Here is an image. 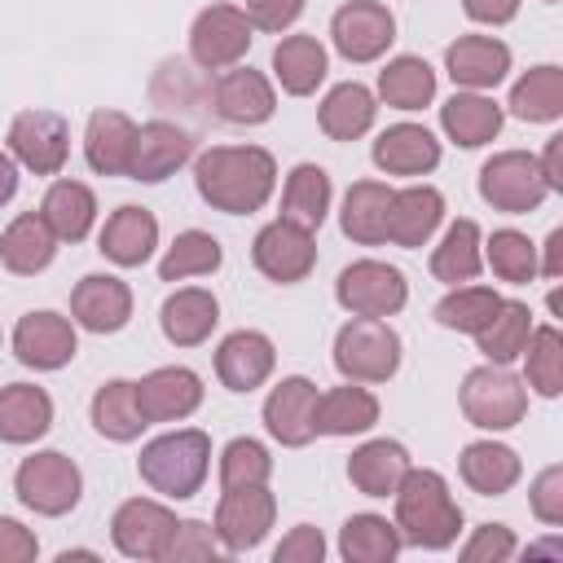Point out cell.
Wrapping results in <instances>:
<instances>
[{
  "label": "cell",
  "instance_id": "1",
  "mask_svg": "<svg viewBox=\"0 0 563 563\" xmlns=\"http://www.w3.org/2000/svg\"><path fill=\"white\" fill-rule=\"evenodd\" d=\"M198 198L224 216H251L273 198L277 163L264 145H211L194 163Z\"/></svg>",
  "mask_w": 563,
  "mask_h": 563
},
{
  "label": "cell",
  "instance_id": "2",
  "mask_svg": "<svg viewBox=\"0 0 563 563\" xmlns=\"http://www.w3.org/2000/svg\"><path fill=\"white\" fill-rule=\"evenodd\" d=\"M396 501V532L405 545L418 550H449L462 532V506L449 493V479L427 466H409L391 493Z\"/></svg>",
  "mask_w": 563,
  "mask_h": 563
},
{
  "label": "cell",
  "instance_id": "3",
  "mask_svg": "<svg viewBox=\"0 0 563 563\" xmlns=\"http://www.w3.org/2000/svg\"><path fill=\"white\" fill-rule=\"evenodd\" d=\"M207 466H211V435L198 431V427H180V431H167L158 440H150L136 457V471L141 479L172 497V501H185L202 488L207 479Z\"/></svg>",
  "mask_w": 563,
  "mask_h": 563
},
{
  "label": "cell",
  "instance_id": "4",
  "mask_svg": "<svg viewBox=\"0 0 563 563\" xmlns=\"http://www.w3.org/2000/svg\"><path fill=\"white\" fill-rule=\"evenodd\" d=\"M334 369L347 383H387L400 369V334L383 317H352L334 334Z\"/></svg>",
  "mask_w": 563,
  "mask_h": 563
},
{
  "label": "cell",
  "instance_id": "5",
  "mask_svg": "<svg viewBox=\"0 0 563 563\" xmlns=\"http://www.w3.org/2000/svg\"><path fill=\"white\" fill-rule=\"evenodd\" d=\"M462 413L471 427L479 431H510L515 422H523L528 413V387L519 374H510L506 365H475L462 378Z\"/></svg>",
  "mask_w": 563,
  "mask_h": 563
},
{
  "label": "cell",
  "instance_id": "6",
  "mask_svg": "<svg viewBox=\"0 0 563 563\" xmlns=\"http://www.w3.org/2000/svg\"><path fill=\"white\" fill-rule=\"evenodd\" d=\"M13 493H18V501H22L26 510L57 519V515H66V510L79 506L84 475H79V466H75L66 453L44 449V453L22 457V466H18V475H13Z\"/></svg>",
  "mask_w": 563,
  "mask_h": 563
},
{
  "label": "cell",
  "instance_id": "7",
  "mask_svg": "<svg viewBox=\"0 0 563 563\" xmlns=\"http://www.w3.org/2000/svg\"><path fill=\"white\" fill-rule=\"evenodd\" d=\"M550 185L528 150H501L479 167V198L506 216H528L545 202Z\"/></svg>",
  "mask_w": 563,
  "mask_h": 563
},
{
  "label": "cell",
  "instance_id": "8",
  "mask_svg": "<svg viewBox=\"0 0 563 563\" xmlns=\"http://www.w3.org/2000/svg\"><path fill=\"white\" fill-rule=\"evenodd\" d=\"M251 18L238 4H207L189 26V57L202 70H229L251 48Z\"/></svg>",
  "mask_w": 563,
  "mask_h": 563
},
{
  "label": "cell",
  "instance_id": "9",
  "mask_svg": "<svg viewBox=\"0 0 563 563\" xmlns=\"http://www.w3.org/2000/svg\"><path fill=\"white\" fill-rule=\"evenodd\" d=\"M334 299L352 312V317H391L405 308L409 299V286H405V273L396 264H383V260H356L339 273L334 282Z\"/></svg>",
  "mask_w": 563,
  "mask_h": 563
},
{
  "label": "cell",
  "instance_id": "10",
  "mask_svg": "<svg viewBox=\"0 0 563 563\" xmlns=\"http://www.w3.org/2000/svg\"><path fill=\"white\" fill-rule=\"evenodd\" d=\"M273 519H277V497L268 493V484L224 488L216 506V541L229 554H246L268 537Z\"/></svg>",
  "mask_w": 563,
  "mask_h": 563
},
{
  "label": "cell",
  "instance_id": "11",
  "mask_svg": "<svg viewBox=\"0 0 563 563\" xmlns=\"http://www.w3.org/2000/svg\"><path fill=\"white\" fill-rule=\"evenodd\" d=\"M9 154L35 176H57L70 154V123L57 110H22L9 123Z\"/></svg>",
  "mask_w": 563,
  "mask_h": 563
},
{
  "label": "cell",
  "instance_id": "12",
  "mask_svg": "<svg viewBox=\"0 0 563 563\" xmlns=\"http://www.w3.org/2000/svg\"><path fill=\"white\" fill-rule=\"evenodd\" d=\"M330 40L347 62H378L396 40V18L383 0H347L330 18Z\"/></svg>",
  "mask_w": 563,
  "mask_h": 563
},
{
  "label": "cell",
  "instance_id": "13",
  "mask_svg": "<svg viewBox=\"0 0 563 563\" xmlns=\"http://www.w3.org/2000/svg\"><path fill=\"white\" fill-rule=\"evenodd\" d=\"M251 260L255 268L268 277V282H282V286H295L303 282L312 268H317V242H312V229H299L290 220H273L255 233L251 242Z\"/></svg>",
  "mask_w": 563,
  "mask_h": 563
},
{
  "label": "cell",
  "instance_id": "14",
  "mask_svg": "<svg viewBox=\"0 0 563 563\" xmlns=\"http://www.w3.org/2000/svg\"><path fill=\"white\" fill-rule=\"evenodd\" d=\"M176 532V515L163 506V501H150V497H132L114 510L110 519V537H114V550L128 554V559H163L167 541Z\"/></svg>",
  "mask_w": 563,
  "mask_h": 563
},
{
  "label": "cell",
  "instance_id": "15",
  "mask_svg": "<svg viewBox=\"0 0 563 563\" xmlns=\"http://www.w3.org/2000/svg\"><path fill=\"white\" fill-rule=\"evenodd\" d=\"M79 352V339H75V321L62 317V312H26L18 325H13V356L31 369H62L70 365Z\"/></svg>",
  "mask_w": 563,
  "mask_h": 563
},
{
  "label": "cell",
  "instance_id": "16",
  "mask_svg": "<svg viewBox=\"0 0 563 563\" xmlns=\"http://www.w3.org/2000/svg\"><path fill=\"white\" fill-rule=\"evenodd\" d=\"M194 158V136L167 119L141 123L136 141H132V158H128V176L141 185H158L167 180L176 167H185Z\"/></svg>",
  "mask_w": 563,
  "mask_h": 563
},
{
  "label": "cell",
  "instance_id": "17",
  "mask_svg": "<svg viewBox=\"0 0 563 563\" xmlns=\"http://www.w3.org/2000/svg\"><path fill=\"white\" fill-rule=\"evenodd\" d=\"M317 383H308L303 374H290V378H282L273 391H268V400H264V427H268V435L277 440V444H286V449H303L312 435H317V427H312V418H317Z\"/></svg>",
  "mask_w": 563,
  "mask_h": 563
},
{
  "label": "cell",
  "instance_id": "18",
  "mask_svg": "<svg viewBox=\"0 0 563 563\" xmlns=\"http://www.w3.org/2000/svg\"><path fill=\"white\" fill-rule=\"evenodd\" d=\"M211 110H216L224 123L255 128V123L273 119L277 92H273V84H268L260 70H251V66H229V70L211 84Z\"/></svg>",
  "mask_w": 563,
  "mask_h": 563
},
{
  "label": "cell",
  "instance_id": "19",
  "mask_svg": "<svg viewBox=\"0 0 563 563\" xmlns=\"http://www.w3.org/2000/svg\"><path fill=\"white\" fill-rule=\"evenodd\" d=\"M70 317L92 334H114L132 321V290L114 273H88L70 290Z\"/></svg>",
  "mask_w": 563,
  "mask_h": 563
},
{
  "label": "cell",
  "instance_id": "20",
  "mask_svg": "<svg viewBox=\"0 0 563 563\" xmlns=\"http://www.w3.org/2000/svg\"><path fill=\"white\" fill-rule=\"evenodd\" d=\"M136 405H141L145 422H180L202 405V378L189 365L150 369L136 383Z\"/></svg>",
  "mask_w": 563,
  "mask_h": 563
},
{
  "label": "cell",
  "instance_id": "21",
  "mask_svg": "<svg viewBox=\"0 0 563 563\" xmlns=\"http://www.w3.org/2000/svg\"><path fill=\"white\" fill-rule=\"evenodd\" d=\"M277 365V347L260 330H233L216 347V374L229 391H255Z\"/></svg>",
  "mask_w": 563,
  "mask_h": 563
},
{
  "label": "cell",
  "instance_id": "22",
  "mask_svg": "<svg viewBox=\"0 0 563 563\" xmlns=\"http://www.w3.org/2000/svg\"><path fill=\"white\" fill-rule=\"evenodd\" d=\"M444 70L457 88H493L506 79L510 70V48L493 35H457L449 48H444Z\"/></svg>",
  "mask_w": 563,
  "mask_h": 563
},
{
  "label": "cell",
  "instance_id": "23",
  "mask_svg": "<svg viewBox=\"0 0 563 563\" xmlns=\"http://www.w3.org/2000/svg\"><path fill=\"white\" fill-rule=\"evenodd\" d=\"M444 220V194L435 185H409V189H391V207H387V238L405 251H418Z\"/></svg>",
  "mask_w": 563,
  "mask_h": 563
},
{
  "label": "cell",
  "instance_id": "24",
  "mask_svg": "<svg viewBox=\"0 0 563 563\" xmlns=\"http://www.w3.org/2000/svg\"><path fill=\"white\" fill-rule=\"evenodd\" d=\"M374 167L387 176H427L440 163V141L422 123H391L374 141Z\"/></svg>",
  "mask_w": 563,
  "mask_h": 563
},
{
  "label": "cell",
  "instance_id": "25",
  "mask_svg": "<svg viewBox=\"0 0 563 563\" xmlns=\"http://www.w3.org/2000/svg\"><path fill=\"white\" fill-rule=\"evenodd\" d=\"M220 321V299L202 286H185V290H172L158 308V325H163V339L176 343V347H198L211 339Z\"/></svg>",
  "mask_w": 563,
  "mask_h": 563
},
{
  "label": "cell",
  "instance_id": "26",
  "mask_svg": "<svg viewBox=\"0 0 563 563\" xmlns=\"http://www.w3.org/2000/svg\"><path fill=\"white\" fill-rule=\"evenodd\" d=\"M101 246V255L110 260V264H119V268H141L150 255H154V246H158V220H154V211H145V207H119L110 220H106V229H101V238H97Z\"/></svg>",
  "mask_w": 563,
  "mask_h": 563
},
{
  "label": "cell",
  "instance_id": "27",
  "mask_svg": "<svg viewBox=\"0 0 563 563\" xmlns=\"http://www.w3.org/2000/svg\"><path fill=\"white\" fill-rule=\"evenodd\" d=\"M57 255V233L48 229V220L40 211H22L9 220V229L0 233V264L18 277H35L53 264Z\"/></svg>",
  "mask_w": 563,
  "mask_h": 563
},
{
  "label": "cell",
  "instance_id": "28",
  "mask_svg": "<svg viewBox=\"0 0 563 563\" xmlns=\"http://www.w3.org/2000/svg\"><path fill=\"white\" fill-rule=\"evenodd\" d=\"M136 123L123 110H92L84 128V158L97 176H128Z\"/></svg>",
  "mask_w": 563,
  "mask_h": 563
},
{
  "label": "cell",
  "instance_id": "29",
  "mask_svg": "<svg viewBox=\"0 0 563 563\" xmlns=\"http://www.w3.org/2000/svg\"><path fill=\"white\" fill-rule=\"evenodd\" d=\"M457 471H462V484L479 497H501L519 484L523 475V462L510 444H497V440H475L462 449L457 457Z\"/></svg>",
  "mask_w": 563,
  "mask_h": 563
},
{
  "label": "cell",
  "instance_id": "30",
  "mask_svg": "<svg viewBox=\"0 0 563 563\" xmlns=\"http://www.w3.org/2000/svg\"><path fill=\"white\" fill-rule=\"evenodd\" d=\"M409 466H413V462H409V453H405L400 440H365V444L347 457V479H352V488L365 493V497H391Z\"/></svg>",
  "mask_w": 563,
  "mask_h": 563
},
{
  "label": "cell",
  "instance_id": "31",
  "mask_svg": "<svg viewBox=\"0 0 563 563\" xmlns=\"http://www.w3.org/2000/svg\"><path fill=\"white\" fill-rule=\"evenodd\" d=\"M53 427V396L35 383H9L0 387V440L4 444H31Z\"/></svg>",
  "mask_w": 563,
  "mask_h": 563
},
{
  "label": "cell",
  "instance_id": "32",
  "mask_svg": "<svg viewBox=\"0 0 563 563\" xmlns=\"http://www.w3.org/2000/svg\"><path fill=\"white\" fill-rule=\"evenodd\" d=\"M501 106L484 92H453L440 106V128L449 141H457L462 150H479L501 132Z\"/></svg>",
  "mask_w": 563,
  "mask_h": 563
},
{
  "label": "cell",
  "instance_id": "33",
  "mask_svg": "<svg viewBox=\"0 0 563 563\" xmlns=\"http://www.w3.org/2000/svg\"><path fill=\"white\" fill-rule=\"evenodd\" d=\"M374 114H378V101L365 84L347 79V84H334L317 110V123L330 141H356L374 128Z\"/></svg>",
  "mask_w": 563,
  "mask_h": 563
},
{
  "label": "cell",
  "instance_id": "34",
  "mask_svg": "<svg viewBox=\"0 0 563 563\" xmlns=\"http://www.w3.org/2000/svg\"><path fill=\"white\" fill-rule=\"evenodd\" d=\"M378 422V400L361 383H343L317 396V435H361Z\"/></svg>",
  "mask_w": 563,
  "mask_h": 563
},
{
  "label": "cell",
  "instance_id": "35",
  "mask_svg": "<svg viewBox=\"0 0 563 563\" xmlns=\"http://www.w3.org/2000/svg\"><path fill=\"white\" fill-rule=\"evenodd\" d=\"M325 70H330V57H325V44L317 35H286V40H277V48H273V75H277V84L290 97L317 92V84L325 79Z\"/></svg>",
  "mask_w": 563,
  "mask_h": 563
},
{
  "label": "cell",
  "instance_id": "36",
  "mask_svg": "<svg viewBox=\"0 0 563 563\" xmlns=\"http://www.w3.org/2000/svg\"><path fill=\"white\" fill-rule=\"evenodd\" d=\"M40 216L48 220L57 242H84L97 220V194L84 180H53L40 202Z\"/></svg>",
  "mask_w": 563,
  "mask_h": 563
},
{
  "label": "cell",
  "instance_id": "37",
  "mask_svg": "<svg viewBox=\"0 0 563 563\" xmlns=\"http://www.w3.org/2000/svg\"><path fill=\"white\" fill-rule=\"evenodd\" d=\"M387 207H391V189L383 180H356L343 198L339 229L361 246H378L387 242Z\"/></svg>",
  "mask_w": 563,
  "mask_h": 563
},
{
  "label": "cell",
  "instance_id": "38",
  "mask_svg": "<svg viewBox=\"0 0 563 563\" xmlns=\"http://www.w3.org/2000/svg\"><path fill=\"white\" fill-rule=\"evenodd\" d=\"M88 413H92V427L106 440H114V444H128V440H136L150 427L145 413H141V405H136V383H128V378L101 383L97 396H92V405H88Z\"/></svg>",
  "mask_w": 563,
  "mask_h": 563
},
{
  "label": "cell",
  "instance_id": "39",
  "mask_svg": "<svg viewBox=\"0 0 563 563\" xmlns=\"http://www.w3.org/2000/svg\"><path fill=\"white\" fill-rule=\"evenodd\" d=\"M330 194H334L330 172L317 163H299L282 189V220H290L299 229H321V220L330 211Z\"/></svg>",
  "mask_w": 563,
  "mask_h": 563
},
{
  "label": "cell",
  "instance_id": "40",
  "mask_svg": "<svg viewBox=\"0 0 563 563\" xmlns=\"http://www.w3.org/2000/svg\"><path fill=\"white\" fill-rule=\"evenodd\" d=\"M484 268V238H479V224L475 220H453L440 238V246L431 251V273L449 286L457 282H471L479 277Z\"/></svg>",
  "mask_w": 563,
  "mask_h": 563
},
{
  "label": "cell",
  "instance_id": "41",
  "mask_svg": "<svg viewBox=\"0 0 563 563\" xmlns=\"http://www.w3.org/2000/svg\"><path fill=\"white\" fill-rule=\"evenodd\" d=\"M528 334H532V312H528V303H519V299H501V303L493 308V317L475 330V343H479L484 361H493V365H510V361L523 352Z\"/></svg>",
  "mask_w": 563,
  "mask_h": 563
},
{
  "label": "cell",
  "instance_id": "42",
  "mask_svg": "<svg viewBox=\"0 0 563 563\" xmlns=\"http://www.w3.org/2000/svg\"><path fill=\"white\" fill-rule=\"evenodd\" d=\"M510 114L523 123H554L563 114V70L559 66H532L523 79L510 88Z\"/></svg>",
  "mask_w": 563,
  "mask_h": 563
},
{
  "label": "cell",
  "instance_id": "43",
  "mask_svg": "<svg viewBox=\"0 0 563 563\" xmlns=\"http://www.w3.org/2000/svg\"><path fill=\"white\" fill-rule=\"evenodd\" d=\"M378 97L391 110H422L435 97V70L422 57L400 53L378 70Z\"/></svg>",
  "mask_w": 563,
  "mask_h": 563
},
{
  "label": "cell",
  "instance_id": "44",
  "mask_svg": "<svg viewBox=\"0 0 563 563\" xmlns=\"http://www.w3.org/2000/svg\"><path fill=\"white\" fill-rule=\"evenodd\" d=\"M400 532L383 515H352L339 528V554L347 563H391L400 554Z\"/></svg>",
  "mask_w": 563,
  "mask_h": 563
},
{
  "label": "cell",
  "instance_id": "45",
  "mask_svg": "<svg viewBox=\"0 0 563 563\" xmlns=\"http://www.w3.org/2000/svg\"><path fill=\"white\" fill-rule=\"evenodd\" d=\"M523 378L537 396L554 400L563 391V334L559 325H532L528 343H523Z\"/></svg>",
  "mask_w": 563,
  "mask_h": 563
},
{
  "label": "cell",
  "instance_id": "46",
  "mask_svg": "<svg viewBox=\"0 0 563 563\" xmlns=\"http://www.w3.org/2000/svg\"><path fill=\"white\" fill-rule=\"evenodd\" d=\"M220 264H224L220 242H216L207 229H185V233H176V242H172L167 255L158 260V277H163V282H185V277L216 273Z\"/></svg>",
  "mask_w": 563,
  "mask_h": 563
},
{
  "label": "cell",
  "instance_id": "47",
  "mask_svg": "<svg viewBox=\"0 0 563 563\" xmlns=\"http://www.w3.org/2000/svg\"><path fill=\"white\" fill-rule=\"evenodd\" d=\"M484 260H488V268H493L501 282H510V286H523V282L537 277V246H532L528 233H519V229H497V233L484 242Z\"/></svg>",
  "mask_w": 563,
  "mask_h": 563
},
{
  "label": "cell",
  "instance_id": "48",
  "mask_svg": "<svg viewBox=\"0 0 563 563\" xmlns=\"http://www.w3.org/2000/svg\"><path fill=\"white\" fill-rule=\"evenodd\" d=\"M501 303V295L497 290H488V286H453L440 303H435V321L444 325V330H457V334H475L488 317H493V308Z\"/></svg>",
  "mask_w": 563,
  "mask_h": 563
},
{
  "label": "cell",
  "instance_id": "49",
  "mask_svg": "<svg viewBox=\"0 0 563 563\" xmlns=\"http://www.w3.org/2000/svg\"><path fill=\"white\" fill-rule=\"evenodd\" d=\"M273 475V457L260 440L238 435L224 444L220 453V488H242V484H268Z\"/></svg>",
  "mask_w": 563,
  "mask_h": 563
},
{
  "label": "cell",
  "instance_id": "50",
  "mask_svg": "<svg viewBox=\"0 0 563 563\" xmlns=\"http://www.w3.org/2000/svg\"><path fill=\"white\" fill-rule=\"evenodd\" d=\"M220 554V541H216V528H207L202 519H185L176 523L163 559L167 563H189V559H216Z\"/></svg>",
  "mask_w": 563,
  "mask_h": 563
},
{
  "label": "cell",
  "instance_id": "51",
  "mask_svg": "<svg viewBox=\"0 0 563 563\" xmlns=\"http://www.w3.org/2000/svg\"><path fill=\"white\" fill-rule=\"evenodd\" d=\"M515 550H519V541L506 523H479L462 545V563H506V559H515Z\"/></svg>",
  "mask_w": 563,
  "mask_h": 563
},
{
  "label": "cell",
  "instance_id": "52",
  "mask_svg": "<svg viewBox=\"0 0 563 563\" xmlns=\"http://www.w3.org/2000/svg\"><path fill=\"white\" fill-rule=\"evenodd\" d=\"M528 506H532V515H537L541 523H550V528L563 523V466H559V462L545 466V471L532 479V488H528Z\"/></svg>",
  "mask_w": 563,
  "mask_h": 563
},
{
  "label": "cell",
  "instance_id": "53",
  "mask_svg": "<svg viewBox=\"0 0 563 563\" xmlns=\"http://www.w3.org/2000/svg\"><path fill=\"white\" fill-rule=\"evenodd\" d=\"M325 559V537L312 523H299L282 537V545L273 550V563H321Z\"/></svg>",
  "mask_w": 563,
  "mask_h": 563
},
{
  "label": "cell",
  "instance_id": "54",
  "mask_svg": "<svg viewBox=\"0 0 563 563\" xmlns=\"http://www.w3.org/2000/svg\"><path fill=\"white\" fill-rule=\"evenodd\" d=\"M242 13L251 18L255 31H286L303 13V0H246Z\"/></svg>",
  "mask_w": 563,
  "mask_h": 563
},
{
  "label": "cell",
  "instance_id": "55",
  "mask_svg": "<svg viewBox=\"0 0 563 563\" xmlns=\"http://www.w3.org/2000/svg\"><path fill=\"white\" fill-rule=\"evenodd\" d=\"M40 554V541L31 528H22L18 519L0 515V563H31Z\"/></svg>",
  "mask_w": 563,
  "mask_h": 563
},
{
  "label": "cell",
  "instance_id": "56",
  "mask_svg": "<svg viewBox=\"0 0 563 563\" xmlns=\"http://www.w3.org/2000/svg\"><path fill=\"white\" fill-rule=\"evenodd\" d=\"M462 9H466V18H475L484 26H501L519 13V0H462Z\"/></svg>",
  "mask_w": 563,
  "mask_h": 563
},
{
  "label": "cell",
  "instance_id": "57",
  "mask_svg": "<svg viewBox=\"0 0 563 563\" xmlns=\"http://www.w3.org/2000/svg\"><path fill=\"white\" fill-rule=\"evenodd\" d=\"M537 167H541V176H545L550 194H563V136H550V141H545V150H541Z\"/></svg>",
  "mask_w": 563,
  "mask_h": 563
},
{
  "label": "cell",
  "instance_id": "58",
  "mask_svg": "<svg viewBox=\"0 0 563 563\" xmlns=\"http://www.w3.org/2000/svg\"><path fill=\"white\" fill-rule=\"evenodd\" d=\"M537 273L550 277V282L563 277V229H550V238H545V260L537 264Z\"/></svg>",
  "mask_w": 563,
  "mask_h": 563
},
{
  "label": "cell",
  "instance_id": "59",
  "mask_svg": "<svg viewBox=\"0 0 563 563\" xmlns=\"http://www.w3.org/2000/svg\"><path fill=\"white\" fill-rule=\"evenodd\" d=\"M13 194H18V163H13V154H0V207Z\"/></svg>",
  "mask_w": 563,
  "mask_h": 563
},
{
  "label": "cell",
  "instance_id": "60",
  "mask_svg": "<svg viewBox=\"0 0 563 563\" xmlns=\"http://www.w3.org/2000/svg\"><path fill=\"white\" fill-rule=\"evenodd\" d=\"M528 554H563V541H537L528 545Z\"/></svg>",
  "mask_w": 563,
  "mask_h": 563
},
{
  "label": "cell",
  "instance_id": "61",
  "mask_svg": "<svg viewBox=\"0 0 563 563\" xmlns=\"http://www.w3.org/2000/svg\"><path fill=\"white\" fill-rule=\"evenodd\" d=\"M70 559H97V550H62L57 563H70Z\"/></svg>",
  "mask_w": 563,
  "mask_h": 563
},
{
  "label": "cell",
  "instance_id": "62",
  "mask_svg": "<svg viewBox=\"0 0 563 563\" xmlns=\"http://www.w3.org/2000/svg\"><path fill=\"white\" fill-rule=\"evenodd\" d=\"M545 4H559V0H545Z\"/></svg>",
  "mask_w": 563,
  "mask_h": 563
}]
</instances>
